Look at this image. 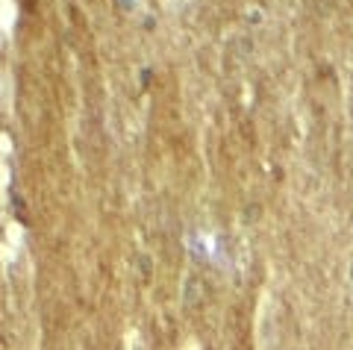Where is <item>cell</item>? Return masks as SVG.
I'll list each match as a JSON object with an SVG mask.
<instances>
[{
    "label": "cell",
    "mask_w": 353,
    "mask_h": 350,
    "mask_svg": "<svg viewBox=\"0 0 353 350\" xmlns=\"http://www.w3.org/2000/svg\"><path fill=\"white\" fill-rule=\"evenodd\" d=\"M127 350H148V344L141 342L136 333H130V336H127Z\"/></svg>",
    "instance_id": "obj_1"
}]
</instances>
